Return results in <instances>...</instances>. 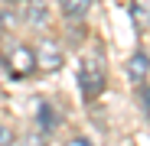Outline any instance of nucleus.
Wrapping results in <instances>:
<instances>
[{
	"mask_svg": "<svg viewBox=\"0 0 150 146\" xmlns=\"http://www.w3.org/2000/svg\"><path fill=\"white\" fill-rule=\"evenodd\" d=\"M65 146H91V143H88V140H82V136H75V140H69Z\"/></svg>",
	"mask_w": 150,
	"mask_h": 146,
	"instance_id": "obj_11",
	"label": "nucleus"
},
{
	"mask_svg": "<svg viewBox=\"0 0 150 146\" xmlns=\"http://www.w3.org/2000/svg\"><path fill=\"white\" fill-rule=\"evenodd\" d=\"M140 104H144V114H147V120H150V85L140 91Z\"/></svg>",
	"mask_w": 150,
	"mask_h": 146,
	"instance_id": "obj_8",
	"label": "nucleus"
},
{
	"mask_svg": "<svg viewBox=\"0 0 150 146\" xmlns=\"http://www.w3.org/2000/svg\"><path fill=\"white\" fill-rule=\"evenodd\" d=\"M147 75H150V55H147V52H134L131 62H127V78H131L134 85H144Z\"/></svg>",
	"mask_w": 150,
	"mask_h": 146,
	"instance_id": "obj_4",
	"label": "nucleus"
},
{
	"mask_svg": "<svg viewBox=\"0 0 150 146\" xmlns=\"http://www.w3.org/2000/svg\"><path fill=\"white\" fill-rule=\"evenodd\" d=\"M88 3H91V0H59V7H62L65 16H85Z\"/></svg>",
	"mask_w": 150,
	"mask_h": 146,
	"instance_id": "obj_5",
	"label": "nucleus"
},
{
	"mask_svg": "<svg viewBox=\"0 0 150 146\" xmlns=\"http://www.w3.org/2000/svg\"><path fill=\"white\" fill-rule=\"evenodd\" d=\"M7 65H10V75L13 78H26V75L36 71V52L26 49V45H16L10 52V59H7Z\"/></svg>",
	"mask_w": 150,
	"mask_h": 146,
	"instance_id": "obj_2",
	"label": "nucleus"
},
{
	"mask_svg": "<svg viewBox=\"0 0 150 146\" xmlns=\"http://www.w3.org/2000/svg\"><path fill=\"white\" fill-rule=\"evenodd\" d=\"M13 143V133H10V127H4L0 124V146H10Z\"/></svg>",
	"mask_w": 150,
	"mask_h": 146,
	"instance_id": "obj_9",
	"label": "nucleus"
},
{
	"mask_svg": "<svg viewBox=\"0 0 150 146\" xmlns=\"http://www.w3.org/2000/svg\"><path fill=\"white\" fill-rule=\"evenodd\" d=\"M36 68H42V71H59L62 68V49L52 39L39 42V49H36Z\"/></svg>",
	"mask_w": 150,
	"mask_h": 146,
	"instance_id": "obj_3",
	"label": "nucleus"
},
{
	"mask_svg": "<svg viewBox=\"0 0 150 146\" xmlns=\"http://www.w3.org/2000/svg\"><path fill=\"white\" fill-rule=\"evenodd\" d=\"M16 146H42V140L39 136H26V140H20Z\"/></svg>",
	"mask_w": 150,
	"mask_h": 146,
	"instance_id": "obj_10",
	"label": "nucleus"
},
{
	"mask_svg": "<svg viewBox=\"0 0 150 146\" xmlns=\"http://www.w3.org/2000/svg\"><path fill=\"white\" fill-rule=\"evenodd\" d=\"M134 16L137 20H150V0H134Z\"/></svg>",
	"mask_w": 150,
	"mask_h": 146,
	"instance_id": "obj_7",
	"label": "nucleus"
},
{
	"mask_svg": "<svg viewBox=\"0 0 150 146\" xmlns=\"http://www.w3.org/2000/svg\"><path fill=\"white\" fill-rule=\"evenodd\" d=\"M79 88H82L85 101H95V97L105 91V65L95 55L82 59V65H79Z\"/></svg>",
	"mask_w": 150,
	"mask_h": 146,
	"instance_id": "obj_1",
	"label": "nucleus"
},
{
	"mask_svg": "<svg viewBox=\"0 0 150 146\" xmlns=\"http://www.w3.org/2000/svg\"><path fill=\"white\" fill-rule=\"evenodd\" d=\"M39 114H42V130H52V127L59 124V120H56V110L49 107V104H42V107H39Z\"/></svg>",
	"mask_w": 150,
	"mask_h": 146,
	"instance_id": "obj_6",
	"label": "nucleus"
}]
</instances>
